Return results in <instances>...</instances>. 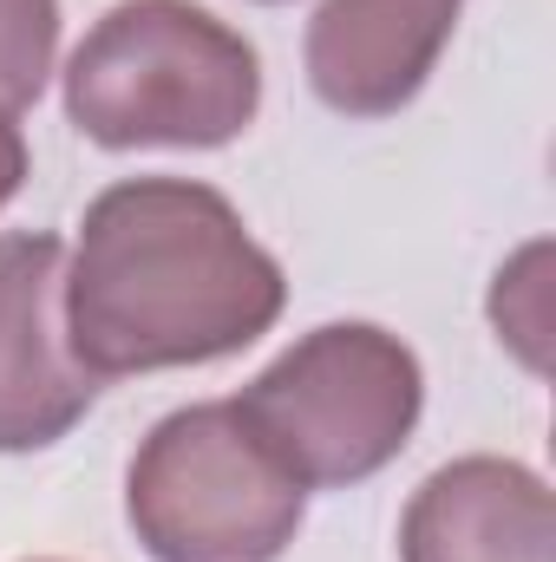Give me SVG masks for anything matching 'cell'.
I'll return each instance as SVG.
<instances>
[{"label": "cell", "mask_w": 556, "mask_h": 562, "mask_svg": "<svg viewBox=\"0 0 556 562\" xmlns=\"http://www.w3.org/2000/svg\"><path fill=\"white\" fill-rule=\"evenodd\" d=\"M256 105V46L190 0H119L66 66V119L99 150H216Z\"/></svg>", "instance_id": "obj_2"}, {"label": "cell", "mask_w": 556, "mask_h": 562, "mask_svg": "<svg viewBox=\"0 0 556 562\" xmlns=\"http://www.w3.org/2000/svg\"><path fill=\"white\" fill-rule=\"evenodd\" d=\"M99 380L66 340V249L46 229L0 236V451H46L92 413Z\"/></svg>", "instance_id": "obj_5"}, {"label": "cell", "mask_w": 556, "mask_h": 562, "mask_svg": "<svg viewBox=\"0 0 556 562\" xmlns=\"http://www.w3.org/2000/svg\"><path fill=\"white\" fill-rule=\"evenodd\" d=\"M465 0H327L308 20V86L341 119H387L432 79Z\"/></svg>", "instance_id": "obj_6"}, {"label": "cell", "mask_w": 556, "mask_h": 562, "mask_svg": "<svg viewBox=\"0 0 556 562\" xmlns=\"http://www.w3.org/2000/svg\"><path fill=\"white\" fill-rule=\"evenodd\" d=\"M20 183H26V138H20L13 112H0V210L20 196Z\"/></svg>", "instance_id": "obj_9"}, {"label": "cell", "mask_w": 556, "mask_h": 562, "mask_svg": "<svg viewBox=\"0 0 556 562\" xmlns=\"http://www.w3.org/2000/svg\"><path fill=\"white\" fill-rule=\"evenodd\" d=\"M59 53V0H0V112H26Z\"/></svg>", "instance_id": "obj_8"}, {"label": "cell", "mask_w": 556, "mask_h": 562, "mask_svg": "<svg viewBox=\"0 0 556 562\" xmlns=\"http://www.w3.org/2000/svg\"><path fill=\"white\" fill-rule=\"evenodd\" d=\"M308 491L243 425L236 400L151 425L125 471V517L151 562H281Z\"/></svg>", "instance_id": "obj_4"}, {"label": "cell", "mask_w": 556, "mask_h": 562, "mask_svg": "<svg viewBox=\"0 0 556 562\" xmlns=\"http://www.w3.org/2000/svg\"><path fill=\"white\" fill-rule=\"evenodd\" d=\"M288 281L223 190L190 177L112 183L66 269V340L92 380L210 367L281 321Z\"/></svg>", "instance_id": "obj_1"}, {"label": "cell", "mask_w": 556, "mask_h": 562, "mask_svg": "<svg viewBox=\"0 0 556 562\" xmlns=\"http://www.w3.org/2000/svg\"><path fill=\"white\" fill-rule=\"evenodd\" d=\"M400 562H556L551 491L518 458L432 471L400 517Z\"/></svg>", "instance_id": "obj_7"}, {"label": "cell", "mask_w": 556, "mask_h": 562, "mask_svg": "<svg viewBox=\"0 0 556 562\" xmlns=\"http://www.w3.org/2000/svg\"><path fill=\"white\" fill-rule=\"evenodd\" d=\"M425 373L413 347L374 321H334L294 340L236 400L243 425L301 491H341L387 471L419 425Z\"/></svg>", "instance_id": "obj_3"}]
</instances>
